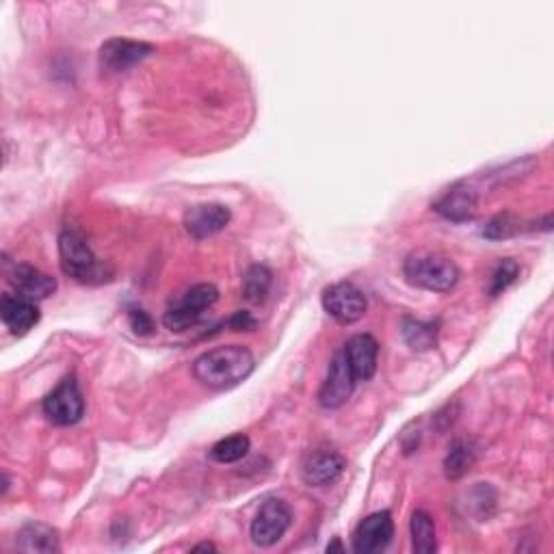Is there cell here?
Wrapping results in <instances>:
<instances>
[{
	"instance_id": "obj_7",
	"label": "cell",
	"mask_w": 554,
	"mask_h": 554,
	"mask_svg": "<svg viewBox=\"0 0 554 554\" xmlns=\"http://www.w3.org/2000/svg\"><path fill=\"white\" fill-rule=\"evenodd\" d=\"M323 308L336 323L353 325L366 314L368 301L353 282H338L323 290Z\"/></svg>"
},
{
	"instance_id": "obj_19",
	"label": "cell",
	"mask_w": 554,
	"mask_h": 554,
	"mask_svg": "<svg viewBox=\"0 0 554 554\" xmlns=\"http://www.w3.org/2000/svg\"><path fill=\"white\" fill-rule=\"evenodd\" d=\"M271 284H273V271L267 265H252L243 275V297H245V301L258 306V303H262L267 299Z\"/></svg>"
},
{
	"instance_id": "obj_9",
	"label": "cell",
	"mask_w": 554,
	"mask_h": 554,
	"mask_svg": "<svg viewBox=\"0 0 554 554\" xmlns=\"http://www.w3.org/2000/svg\"><path fill=\"white\" fill-rule=\"evenodd\" d=\"M394 537V520L390 511H375L360 522L353 535V550L360 554H375L386 550Z\"/></svg>"
},
{
	"instance_id": "obj_15",
	"label": "cell",
	"mask_w": 554,
	"mask_h": 554,
	"mask_svg": "<svg viewBox=\"0 0 554 554\" xmlns=\"http://www.w3.org/2000/svg\"><path fill=\"white\" fill-rule=\"evenodd\" d=\"M9 282L18 290V295L26 299H48L57 293V280L31 265H16L9 275Z\"/></svg>"
},
{
	"instance_id": "obj_28",
	"label": "cell",
	"mask_w": 554,
	"mask_h": 554,
	"mask_svg": "<svg viewBox=\"0 0 554 554\" xmlns=\"http://www.w3.org/2000/svg\"><path fill=\"white\" fill-rule=\"evenodd\" d=\"M334 550H340V552H342V550H345V548H342V546H340V542H338V539H336V542H334L332 546H327V552H334Z\"/></svg>"
},
{
	"instance_id": "obj_12",
	"label": "cell",
	"mask_w": 554,
	"mask_h": 554,
	"mask_svg": "<svg viewBox=\"0 0 554 554\" xmlns=\"http://www.w3.org/2000/svg\"><path fill=\"white\" fill-rule=\"evenodd\" d=\"M435 213L442 215L444 219L453 223H466L477 217L479 210V195L468 184L459 182L453 189H448L444 195H440L433 204Z\"/></svg>"
},
{
	"instance_id": "obj_27",
	"label": "cell",
	"mask_w": 554,
	"mask_h": 554,
	"mask_svg": "<svg viewBox=\"0 0 554 554\" xmlns=\"http://www.w3.org/2000/svg\"><path fill=\"white\" fill-rule=\"evenodd\" d=\"M193 552H217V546L204 542V544H197V546L193 548Z\"/></svg>"
},
{
	"instance_id": "obj_26",
	"label": "cell",
	"mask_w": 554,
	"mask_h": 554,
	"mask_svg": "<svg viewBox=\"0 0 554 554\" xmlns=\"http://www.w3.org/2000/svg\"><path fill=\"white\" fill-rule=\"evenodd\" d=\"M228 327L232 329V332H252V329L256 327V321H254L252 314L241 310V312H236V314L230 316Z\"/></svg>"
},
{
	"instance_id": "obj_11",
	"label": "cell",
	"mask_w": 554,
	"mask_h": 554,
	"mask_svg": "<svg viewBox=\"0 0 554 554\" xmlns=\"http://www.w3.org/2000/svg\"><path fill=\"white\" fill-rule=\"evenodd\" d=\"M345 457L334 448H314L301 466V477L312 487L332 485L345 472Z\"/></svg>"
},
{
	"instance_id": "obj_13",
	"label": "cell",
	"mask_w": 554,
	"mask_h": 554,
	"mask_svg": "<svg viewBox=\"0 0 554 554\" xmlns=\"http://www.w3.org/2000/svg\"><path fill=\"white\" fill-rule=\"evenodd\" d=\"M347 362L358 381H371L377 373V358H379V342L371 334H355L351 336L345 347Z\"/></svg>"
},
{
	"instance_id": "obj_21",
	"label": "cell",
	"mask_w": 554,
	"mask_h": 554,
	"mask_svg": "<svg viewBox=\"0 0 554 554\" xmlns=\"http://www.w3.org/2000/svg\"><path fill=\"white\" fill-rule=\"evenodd\" d=\"M249 448H252V440L245 433H234L210 448V459L217 461V464H234L249 453Z\"/></svg>"
},
{
	"instance_id": "obj_8",
	"label": "cell",
	"mask_w": 554,
	"mask_h": 554,
	"mask_svg": "<svg viewBox=\"0 0 554 554\" xmlns=\"http://www.w3.org/2000/svg\"><path fill=\"white\" fill-rule=\"evenodd\" d=\"M355 384H358V379H355L351 371L345 351L340 349L334 353L332 362H329L327 377L319 390V405L323 410H338V407L351 399Z\"/></svg>"
},
{
	"instance_id": "obj_2",
	"label": "cell",
	"mask_w": 554,
	"mask_h": 554,
	"mask_svg": "<svg viewBox=\"0 0 554 554\" xmlns=\"http://www.w3.org/2000/svg\"><path fill=\"white\" fill-rule=\"evenodd\" d=\"M61 271L85 286H100L113 280V267L100 260L78 230H63L59 236Z\"/></svg>"
},
{
	"instance_id": "obj_4",
	"label": "cell",
	"mask_w": 554,
	"mask_h": 554,
	"mask_svg": "<svg viewBox=\"0 0 554 554\" xmlns=\"http://www.w3.org/2000/svg\"><path fill=\"white\" fill-rule=\"evenodd\" d=\"M44 416L57 427L76 425L85 414V397L76 377H65L44 399Z\"/></svg>"
},
{
	"instance_id": "obj_10",
	"label": "cell",
	"mask_w": 554,
	"mask_h": 554,
	"mask_svg": "<svg viewBox=\"0 0 554 554\" xmlns=\"http://www.w3.org/2000/svg\"><path fill=\"white\" fill-rule=\"evenodd\" d=\"M232 221V213L223 204H197L184 213V230L197 241H204L208 236H215L226 230Z\"/></svg>"
},
{
	"instance_id": "obj_20",
	"label": "cell",
	"mask_w": 554,
	"mask_h": 554,
	"mask_svg": "<svg viewBox=\"0 0 554 554\" xmlns=\"http://www.w3.org/2000/svg\"><path fill=\"white\" fill-rule=\"evenodd\" d=\"M474 459H477V451L466 440H455L448 448V455L444 457V472L448 479H461L472 468Z\"/></svg>"
},
{
	"instance_id": "obj_5",
	"label": "cell",
	"mask_w": 554,
	"mask_h": 554,
	"mask_svg": "<svg viewBox=\"0 0 554 554\" xmlns=\"http://www.w3.org/2000/svg\"><path fill=\"white\" fill-rule=\"evenodd\" d=\"M290 524H293V511H290L288 503L280 498H269L258 509L249 535H252V542L256 546L271 548L286 535Z\"/></svg>"
},
{
	"instance_id": "obj_22",
	"label": "cell",
	"mask_w": 554,
	"mask_h": 554,
	"mask_svg": "<svg viewBox=\"0 0 554 554\" xmlns=\"http://www.w3.org/2000/svg\"><path fill=\"white\" fill-rule=\"evenodd\" d=\"M202 310H197L193 306H187L184 301H174L171 306L165 310L163 314V325L169 329V332H187V329L195 327L197 323H200L204 319Z\"/></svg>"
},
{
	"instance_id": "obj_24",
	"label": "cell",
	"mask_w": 554,
	"mask_h": 554,
	"mask_svg": "<svg viewBox=\"0 0 554 554\" xmlns=\"http://www.w3.org/2000/svg\"><path fill=\"white\" fill-rule=\"evenodd\" d=\"M518 275H520V265L516 260H511V258H505V260H500L494 273H492V284H490V297H498V295H503L505 290L518 280Z\"/></svg>"
},
{
	"instance_id": "obj_3",
	"label": "cell",
	"mask_w": 554,
	"mask_h": 554,
	"mask_svg": "<svg viewBox=\"0 0 554 554\" xmlns=\"http://www.w3.org/2000/svg\"><path fill=\"white\" fill-rule=\"evenodd\" d=\"M405 280L416 288L429 290V293H448L459 282V267L453 258L431 249H418L403 262Z\"/></svg>"
},
{
	"instance_id": "obj_6",
	"label": "cell",
	"mask_w": 554,
	"mask_h": 554,
	"mask_svg": "<svg viewBox=\"0 0 554 554\" xmlns=\"http://www.w3.org/2000/svg\"><path fill=\"white\" fill-rule=\"evenodd\" d=\"M154 46L148 42H137V39L115 37L104 42L98 52V65L104 74H124L133 70L135 65L143 63L154 55Z\"/></svg>"
},
{
	"instance_id": "obj_17",
	"label": "cell",
	"mask_w": 554,
	"mask_h": 554,
	"mask_svg": "<svg viewBox=\"0 0 554 554\" xmlns=\"http://www.w3.org/2000/svg\"><path fill=\"white\" fill-rule=\"evenodd\" d=\"M401 334H403V340L407 342V347L418 353H425L438 347L440 325L433 321H418L405 316L401 323Z\"/></svg>"
},
{
	"instance_id": "obj_1",
	"label": "cell",
	"mask_w": 554,
	"mask_h": 554,
	"mask_svg": "<svg viewBox=\"0 0 554 554\" xmlns=\"http://www.w3.org/2000/svg\"><path fill=\"white\" fill-rule=\"evenodd\" d=\"M256 358L243 345L215 347L193 362V375L210 390H230L254 373Z\"/></svg>"
},
{
	"instance_id": "obj_25",
	"label": "cell",
	"mask_w": 554,
	"mask_h": 554,
	"mask_svg": "<svg viewBox=\"0 0 554 554\" xmlns=\"http://www.w3.org/2000/svg\"><path fill=\"white\" fill-rule=\"evenodd\" d=\"M128 323L130 327H133V332L139 334V336H150L154 334V321L152 316L141 310V308H133L128 312Z\"/></svg>"
},
{
	"instance_id": "obj_18",
	"label": "cell",
	"mask_w": 554,
	"mask_h": 554,
	"mask_svg": "<svg viewBox=\"0 0 554 554\" xmlns=\"http://www.w3.org/2000/svg\"><path fill=\"white\" fill-rule=\"evenodd\" d=\"M410 535H412V548L418 554H433L438 550V539H435V522L427 511H414L410 522Z\"/></svg>"
},
{
	"instance_id": "obj_16",
	"label": "cell",
	"mask_w": 554,
	"mask_h": 554,
	"mask_svg": "<svg viewBox=\"0 0 554 554\" xmlns=\"http://www.w3.org/2000/svg\"><path fill=\"white\" fill-rule=\"evenodd\" d=\"M16 546L22 552H42V554H52L61 550L59 533L44 522L24 524L18 531Z\"/></svg>"
},
{
	"instance_id": "obj_14",
	"label": "cell",
	"mask_w": 554,
	"mask_h": 554,
	"mask_svg": "<svg viewBox=\"0 0 554 554\" xmlns=\"http://www.w3.org/2000/svg\"><path fill=\"white\" fill-rule=\"evenodd\" d=\"M0 319L13 336H24L42 319L37 303L22 295H5L0 301Z\"/></svg>"
},
{
	"instance_id": "obj_23",
	"label": "cell",
	"mask_w": 554,
	"mask_h": 554,
	"mask_svg": "<svg viewBox=\"0 0 554 554\" xmlns=\"http://www.w3.org/2000/svg\"><path fill=\"white\" fill-rule=\"evenodd\" d=\"M524 230L522 221L511 215V213H503V215H496L492 217L490 221L485 223V228L481 230V234L485 236L487 241H505V239H511V236H516Z\"/></svg>"
}]
</instances>
